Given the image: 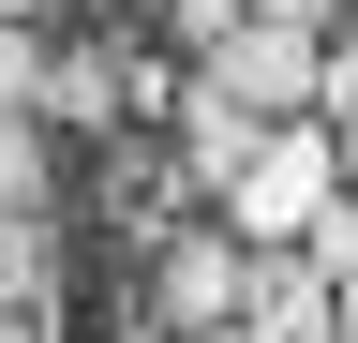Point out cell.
<instances>
[{"label": "cell", "instance_id": "6da1fadb", "mask_svg": "<svg viewBox=\"0 0 358 343\" xmlns=\"http://www.w3.org/2000/svg\"><path fill=\"white\" fill-rule=\"evenodd\" d=\"M329 194H343V164H329V119H268V135H254V164L224 180V239H239V254H299Z\"/></svg>", "mask_w": 358, "mask_h": 343}, {"label": "cell", "instance_id": "7a4b0ae2", "mask_svg": "<svg viewBox=\"0 0 358 343\" xmlns=\"http://www.w3.org/2000/svg\"><path fill=\"white\" fill-rule=\"evenodd\" d=\"M194 75H209L239 119H329V45H313V30H254V15H239Z\"/></svg>", "mask_w": 358, "mask_h": 343}, {"label": "cell", "instance_id": "3957f363", "mask_svg": "<svg viewBox=\"0 0 358 343\" xmlns=\"http://www.w3.org/2000/svg\"><path fill=\"white\" fill-rule=\"evenodd\" d=\"M239 298H254V254L224 239V224H164V239H150V328H164V343L239 328Z\"/></svg>", "mask_w": 358, "mask_h": 343}, {"label": "cell", "instance_id": "277c9868", "mask_svg": "<svg viewBox=\"0 0 358 343\" xmlns=\"http://www.w3.org/2000/svg\"><path fill=\"white\" fill-rule=\"evenodd\" d=\"M134 30H105V45H45V90H30V119H134Z\"/></svg>", "mask_w": 358, "mask_h": 343}, {"label": "cell", "instance_id": "5b68a950", "mask_svg": "<svg viewBox=\"0 0 358 343\" xmlns=\"http://www.w3.org/2000/svg\"><path fill=\"white\" fill-rule=\"evenodd\" d=\"M164 119H179V180H194V194H224V180L254 164V135H268V119H239L209 75H179V105H164Z\"/></svg>", "mask_w": 358, "mask_h": 343}, {"label": "cell", "instance_id": "8992f818", "mask_svg": "<svg viewBox=\"0 0 358 343\" xmlns=\"http://www.w3.org/2000/svg\"><path fill=\"white\" fill-rule=\"evenodd\" d=\"M239 343H329V284L299 254H254V298H239Z\"/></svg>", "mask_w": 358, "mask_h": 343}, {"label": "cell", "instance_id": "52a82bcc", "mask_svg": "<svg viewBox=\"0 0 358 343\" xmlns=\"http://www.w3.org/2000/svg\"><path fill=\"white\" fill-rule=\"evenodd\" d=\"M45 284H60V224H45V209H0V298L30 314Z\"/></svg>", "mask_w": 358, "mask_h": 343}, {"label": "cell", "instance_id": "ba28073f", "mask_svg": "<svg viewBox=\"0 0 358 343\" xmlns=\"http://www.w3.org/2000/svg\"><path fill=\"white\" fill-rule=\"evenodd\" d=\"M0 209H45V119L0 105Z\"/></svg>", "mask_w": 358, "mask_h": 343}, {"label": "cell", "instance_id": "9c48e42d", "mask_svg": "<svg viewBox=\"0 0 358 343\" xmlns=\"http://www.w3.org/2000/svg\"><path fill=\"white\" fill-rule=\"evenodd\" d=\"M329 119H358V0L329 15Z\"/></svg>", "mask_w": 358, "mask_h": 343}, {"label": "cell", "instance_id": "30bf717a", "mask_svg": "<svg viewBox=\"0 0 358 343\" xmlns=\"http://www.w3.org/2000/svg\"><path fill=\"white\" fill-rule=\"evenodd\" d=\"M164 30H179V45H194V60H209V45H224V30H239V0H164Z\"/></svg>", "mask_w": 358, "mask_h": 343}, {"label": "cell", "instance_id": "8fae6325", "mask_svg": "<svg viewBox=\"0 0 358 343\" xmlns=\"http://www.w3.org/2000/svg\"><path fill=\"white\" fill-rule=\"evenodd\" d=\"M45 90V30H0V105H30Z\"/></svg>", "mask_w": 358, "mask_h": 343}, {"label": "cell", "instance_id": "7c38bea8", "mask_svg": "<svg viewBox=\"0 0 358 343\" xmlns=\"http://www.w3.org/2000/svg\"><path fill=\"white\" fill-rule=\"evenodd\" d=\"M239 15H254V30H313V45H329V15H343V0H239Z\"/></svg>", "mask_w": 358, "mask_h": 343}, {"label": "cell", "instance_id": "4fadbf2b", "mask_svg": "<svg viewBox=\"0 0 358 343\" xmlns=\"http://www.w3.org/2000/svg\"><path fill=\"white\" fill-rule=\"evenodd\" d=\"M329 164H343V209H358V119H329Z\"/></svg>", "mask_w": 358, "mask_h": 343}, {"label": "cell", "instance_id": "5bb4252c", "mask_svg": "<svg viewBox=\"0 0 358 343\" xmlns=\"http://www.w3.org/2000/svg\"><path fill=\"white\" fill-rule=\"evenodd\" d=\"M329 343H358V269H343V284H329Z\"/></svg>", "mask_w": 358, "mask_h": 343}, {"label": "cell", "instance_id": "9a60e30c", "mask_svg": "<svg viewBox=\"0 0 358 343\" xmlns=\"http://www.w3.org/2000/svg\"><path fill=\"white\" fill-rule=\"evenodd\" d=\"M0 30H45V0H0Z\"/></svg>", "mask_w": 358, "mask_h": 343}, {"label": "cell", "instance_id": "2e32d148", "mask_svg": "<svg viewBox=\"0 0 358 343\" xmlns=\"http://www.w3.org/2000/svg\"><path fill=\"white\" fill-rule=\"evenodd\" d=\"M0 343H45V328H30V314H15V298H0Z\"/></svg>", "mask_w": 358, "mask_h": 343}, {"label": "cell", "instance_id": "e0dca14e", "mask_svg": "<svg viewBox=\"0 0 358 343\" xmlns=\"http://www.w3.org/2000/svg\"><path fill=\"white\" fill-rule=\"evenodd\" d=\"M194 343H239V328H194Z\"/></svg>", "mask_w": 358, "mask_h": 343}, {"label": "cell", "instance_id": "ac0fdd59", "mask_svg": "<svg viewBox=\"0 0 358 343\" xmlns=\"http://www.w3.org/2000/svg\"><path fill=\"white\" fill-rule=\"evenodd\" d=\"M120 15H134V0H120Z\"/></svg>", "mask_w": 358, "mask_h": 343}]
</instances>
